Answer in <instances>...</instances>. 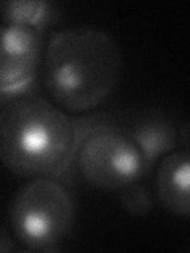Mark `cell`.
Instances as JSON below:
<instances>
[{
  "instance_id": "obj_1",
  "label": "cell",
  "mask_w": 190,
  "mask_h": 253,
  "mask_svg": "<svg viewBox=\"0 0 190 253\" xmlns=\"http://www.w3.org/2000/svg\"><path fill=\"white\" fill-rule=\"evenodd\" d=\"M40 68L54 105L68 114H84L114 92L122 73V54L105 30L67 27L48 38Z\"/></svg>"
},
{
  "instance_id": "obj_2",
  "label": "cell",
  "mask_w": 190,
  "mask_h": 253,
  "mask_svg": "<svg viewBox=\"0 0 190 253\" xmlns=\"http://www.w3.org/2000/svg\"><path fill=\"white\" fill-rule=\"evenodd\" d=\"M78 122L52 101L16 98L0 111V163L16 176H63L76 150Z\"/></svg>"
},
{
  "instance_id": "obj_3",
  "label": "cell",
  "mask_w": 190,
  "mask_h": 253,
  "mask_svg": "<svg viewBox=\"0 0 190 253\" xmlns=\"http://www.w3.org/2000/svg\"><path fill=\"white\" fill-rule=\"evenodd\" d=\"M75 215V201L62 182L34 177L14 195L8 221L14 237L26 247L51 250L68 236Z\"/></svg>"
},
{
  "instance_id": "obj_4",
  "label": "cell",
  "mask_w": 190,
  "mask_h": 253,
  "mask_svg": "<svg viewBox=\"0 0 190 253\" xmlns=\"http://www.w3.org/2000/svg\"><path fill=\"white\" fill-rule=\"evenodd\" d=\"M73 163L86 184L101 192H119L149 172L129 131L113 124L79 131Z\"/></svg>"
},
{
  "instance_id": "obj_5",
  "label": "cell",
  "mask_w": 190,
  "mask_h": 253,
  "mask_svg": "<svg viewBox=\"0 0 190 253\" xmlns=\"http://www.w3.org/2000/svg\"><path fill=\"white\" fill-rule=\"evenodd\" d=\"M42 32L27 26L0 24V95L26 93L43 57Z\"/></svg>"
},
{
  "instance_id": "obj_6",
  "label": "cell",
  "mask_w": 190,
  "mask_h": 253,
  "mask_svg": "<svg viewBox=\"0 0 190 253\" xmlns=\"http://www.w3.org/2000/svg\"><path fill=\"white\" fill-rule=\"evenodd\" d=\"M190 157L189 150H171L163 157L155 176L158 201L173 215H190Z\"/></svg>"
},
{
  "instance_id": "obj_7",
  "label": "cell",
  "mask_w": 190,
  "mask_h": 253,
  "mask_svg": "<svg viewBox=\"0 0 190 253\" xmlns=\"http://www.w3.org/2000/svg\"><path fill=\"white\" fill-rule=\"evenodd\" d=\"M127 131L140 149L149 171L162 157L174 150L178 144L179 130H176L174 124L165 116H142Z\"/></svg>"
},
{
  "instance_id": "obj_8",
  "label": "cell",
  "mask_w": 190,
  "mask_h": 253,
  "mask_svg": "<svg viewBox=\"0 0 190 253\" xmlns=\"http://www.w3.org/2000/svg\"><path fill=\"white\" fill-rule=\"evenodd\" d=\"M54 3L43 0H6L0 2V19L5 24L27 26L42 32L55 21Z\"/></svg>"
},
{
  "instance_id": "obj_9",
  "label": "cell",
  "mask_w": 190,
  "mask_h": 253,
  "mask_svg": "<svg viewBox=\"0 0 190 253\" xmlns=\"http://www.w3.org/2000/svg\"><path fill=\"white\" fill-rule=\"evenodd\" d=\"M119 203L132 217H146L154 208L152 195L146 185L140 184V180L119 190Z\"/></svg>"
},
{
  "instance_id": "obj_10",
  "label": "cell",
  "mask_w": 190,
  "mask_h": 253,
  "mask_svg": "<svg viewBox=\"0 0 190 253\" xmlns=\"http://www.w3.org/2000/svg\"><path fill=\"white\" fill-rule=\"evenodd\" d=\"M14 250V244L11 236L8 234L5 229L0 228V253H8Z\"/></svg>"
}]
</instances>
